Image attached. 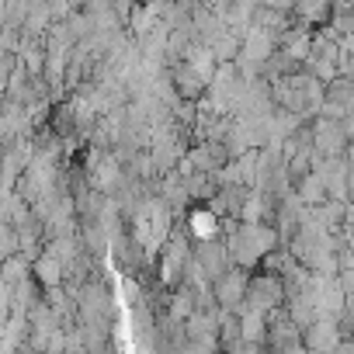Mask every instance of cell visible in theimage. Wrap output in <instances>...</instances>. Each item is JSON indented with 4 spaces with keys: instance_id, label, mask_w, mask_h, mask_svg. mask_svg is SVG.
I'll list each match as a JSON object with an SVG mask.
<instances>
[{
    "instance_id": "1",
    "label": "cell",
    "mask_w": 354,
    "mask_h": 354,
    "mask_svg": "<svg viewBox=\"0 0 354 354\" xmlns=\"http://www.w3.org/2000/svg\"><path fill=\"white\" fill-rule=\"evenodd\" d=\"M192 261H195V268L202 271V278L212 285V281H219L236 261H233V254H230V243H223V236H212V240H198L195 247H192Z\"/></svg>"
},
{
    "instance_id": "2",
    "label": "cell",
    "mask_w": 354,
    "mask_h": 354,
    "mask_svg": "<svg viewBox=\"0 0 354 354\" xmlns=\"http://www.w3.org/2000/svg\"><path fill=\"white\" fill-rule=\"evenodd\" d=\"M247 292H250V274H247V268H240V264H233L219 281H212V295H216V302H219L223 313L243 309V306H247Z\"/></svg>"
},
{
    "instance_id": "3",
    "label": "cell",
    "mask_w": 354,
    "mask_h": 354,
    "mask_svg": "<svg viewBox=\"0 0 354 354\" xmlns=\"http://www.w3.org/2000/svg\"><path fill=\"white\" fill-rule=\"evenodd\" d=\"M167 77H170V91L181 97V101H202L205 97V91H209V77L192 63V59H185V63H174L170 70H167Z\"/></svg>"
},
{
    "instance_id": "4",
    "label": "cell",
    "mask_w": 354,
    "mask_h": 354,
    "mask_svg": "<svg viewBox=\"0 0 354 354\" xmlns=\"http://www.w3.org/2000/svg\"><path fill=\"white\" fill-rule=\"evenodd\" d=\"M340 340H344V333H340L337 319H316L302 330V344L309 354H337Z\"/></svg>"
},
{
    "instance_id": "5",
    "label": "cell",
    "mask_w": 354,
    "mask_h": 354,
    "mask_svg": "<svg viewBox=\"0 0 354 354\" xmlns=\"http://www.w3.org/2000/svg\"><path fill=\"white\" fill-rule=\"evenodd\" d=\"M292 15L306 28H330L333 15H337V0H295Z\"/></svg>"
},
{
    "instance_id": "6",
    "label": "cell",
    "mask_w": 354,
    "mask_h": 354,
    "mask_svg": "<svg viewBox=\"0 0 354 354\" xmlns=\"http://www.w3.org/2000/svg\"><path fill=\"white\" fill-rule=\"evenodd\" d=\"M337 281H340V288H344L347 302H354V268H351V271H340V274H337Z\"/></svg>"
},
{
    "instance_id": "7",
    "label": "cell",
    "mask_w": 354,
    "mask_h": 354,
    "mask_svg": "<svg viewBox=\"0 0 354 354\" xmlns=\"http://www.w3.org/2000/svg\"><path fill=\"white\" fill-rule=\"evenodd\" d=\"M281 354H309V351H306V344H299V347H288V351H281Z\"/></svg>"
},
{
    "instance_id": "8",
    "label": "cell",
    "mask_w": 354,
    "mask_h": 354,
    "mask_svg": "<svg viewBox=\"0 0 354 354\" xmlns=\"http://www.w3.org/2000/svg\"><path fill=\"white\" fill-rule=\"evenodd\" d=\"M219 354H226V351H219Z\"/></svg>"
}]
</instances>
